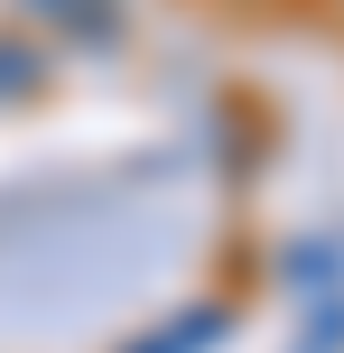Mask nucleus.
I'll use <instances>...</instances> for the list:
<instances>
[{
  "mask_svg": "<svg viewBox=\"0 0 344 353\" xmlns=\"http://www.w3.org/2000/svg\"><path fill=\"white\" fill-rule=\"evenodd\" d=\"M19 28L37 37V47H74V56H112L130 37V10L140 0H10Z\"/></svg>",
  "mask_w": 344,
  "mask_h": 353,
  "instance_id": "nucleus-1",
  "label": "nucleus"
},
{
  "mask_svg": "<svg viewBox=\"0 0 344 353\" xmlns=\"http://www.w3.org/2000/svg\"><path fill=\"white\" fill-rule=\"evenodd\" d=\"M223 344H233V298H186L168 316L130 325L112 353H223Z\"/></svg>",
  "mask_w": 344,
  "mask_h": 353,
  "instance_id": "nucleus-2",
  "label": "nucleus"
},
{
  "mask_svg": "<svg viewBox=\"0 0 344 353\" xmlns=\"http://www.w3.org/2000/svg\"><path fill=\"white\" fill-rule=\"evenodd\" d=\"M47 74H56V56L37 47L28 28H0V112H28L37 93H47Z\"/></svg>",
  "mask_w": 344,
  "mask_h": 353,
  "instance_id": "nucleus-3",
  "label": "nucleus"
},
{
  "mask_svg": "<svg viewBox=\"0 0 344 353\" xmlns=\"http://www.w3.org/2000/svg\"><path fill=\"white\" fill-rule=\"evenodd\" d=\"M298 353H344V288L307 307V335H298Z\"/></svg>",
  "mask_w": 344,
  "mask_h": 353,
  "instance_id": "nucleus-4",
  "label": "nucleus"
}]
</instances>
